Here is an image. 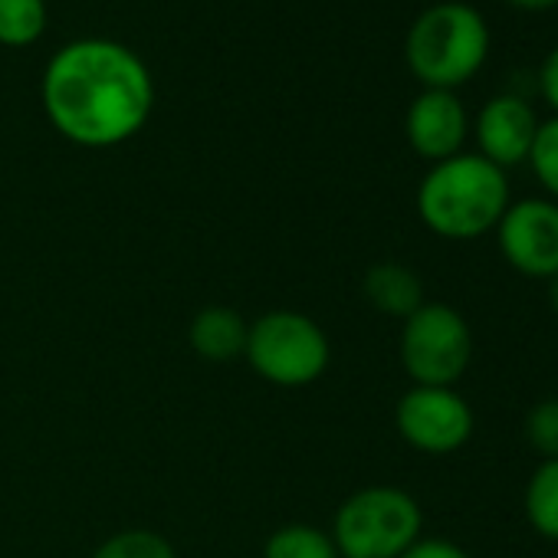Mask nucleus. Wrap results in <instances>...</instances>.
<instances>
[{
  "instance_id": "412c9836",
  "label": "nucleus",
  "mask_w": 558,
  "mask_h": 558,
  "mask_svg": "<svg viewBox=\"0 0 558 558\" xmlns=\"http://www.w3.org/2000/svg\"><path fill=\"white\" fill-rule=\"evenodd\" d=\"M509 8H519V11H551L558 8V0H506Z\"/></svg>"
},
{
  "instance_id": "423d86ee",
  "label": "nucleus",
  "mask_w": 558,
  "mask_h": 558,
  "mask_svg": "<svg viewBox=\"0 0 558 558\" xmlns=\"http://www.w3.org/2000/svg\"><path fill=\"white\" fill-rule=\"evenodd\" d=\"M473 359L466 319L444 303H424L401 329V365L424 388H453Z\"/></svg>"
},
{
  "instance_id": "4468645a",
  "label": "nucleus",
  "mask_w": 558,
  "mask_h": 558,
  "mask_svg": "<svg viewBox=\"0 0 558 558\" xmlns=\"http://www.w3.org/2000/svg\"><path fill=\"white\" fill-rule=\"evenodd\" d=\"M47 31V0H0V44L31 47Z\"/></svg>"
},
{
  "instance_id": "0eeeda50",
  "label": "nucleus",
  "mask_w": 558,
  "mask_h": 558,
  "mask_svg": "<svg viewBox=\"0 0 558 558\" xmlns=\"http://www.w3.org/2000/svg\"><path fill=\"white\" fill-rule=\"evenodd\" d=\"M398 434L421 453L447 457L473 437V411L453 388L414 385L395 411Z\"/></svg>"
},
{
  "instance_id": "4be33fe9",
  "label": "nucleus",
  "mask_w": 558,
  "mask_h": 558,
  "mask_svg": "<svg viewBox=\"0 0 558 558\" xmlns=\"http://www.w3.org/2000/svg\"><path fill=\"white\" fill-rule=\"evenodd\" d=\"M548 306H551V313L558 316V272L548 279Z\"/></svg>"
},
{
  "instance_id": "9b49d317",
  "label": "nucleus",
  "mask_w": 558,
  "mask_h": 558,
  "mask_svg": "<svg viewBox=\"0 0 558 558\" xmlns=\"http://www.w3.org/2000/svg\"><path fill=\"white\" fill-rule=\"evenodd\" d=\"M365 296L378 313L398 319H408L424 306V287L417 272L401 263H375L365 272Z\"/></svg>"
},
{
  "instance_id": "dca6fc26",
  "label": "nucleus",
  "mask_w": 558,
  "mask_h": 558,
  "mask_svg": "<svg viewBox=\"0 0 558 558\" xmlns=\"http://www.w3.org/2000/svg\"><path fill=\"white\" fill-rule=\"evenodd\" d=\"M525 165L532 168L535 181L548 191V197L558 204V116L538 122V132H535Z\"/></svg>"
},
{
  "instance_id": "20e7f679",
  "label": "nucleus",
  "mask_w": 558,
  "mask_h": 558,
  "mask_svg": "<svg viewBox=\"0 0 558 558\" xmlns=\"http://www.w3.org/2000/svg\"><path fill=\"white\" fill-rule=\"evenodd\" d=\"M421 506L398 486H368L336 512V548L345 558H401L421 538Z\"/></svg>"
},
{
  "instance_id": "39448f33",
  "label": "nucleus",
  "mask_w": 558,
  "mask_h": 558,
  "mask_svg": "<svg viewBox=\"0 0 558 558\" xmlns=\"http://www.w3.org/2000/svg\"><path fill=\"white\" fill-rule=\"evenodd\" d=\"M243 355L259 378L279 388H303L329 368V339L303 313H266L250 326Z\"/></svg>"
},
{
  "instance_id": "aec40b11",
  "label": "nucleus",
  "mask_w": 558,
  "mask_h": 558,
  "mask_svg": "<svg viewBox=\"0 0 558 558\" xmlns=\"http://www.w3.org/2000/svg\"><path fill=\"white\" fill-rule=\"evenodd\" d=\"M538 89H542L548 109L558 116V47L545 57V63L538 70Z\"/></svg>"
},
{
  "instance_id": "1a4fd4ad",
  "label": "nucleus",
  "mask_w": 558,
  "mask_h": 558,
  "mask_svg": "<svg viewBox=\"0 0 558 558\" xmlns=\"http://www.w3.org/2000/svg\"><path fill=\"white\" fill-rule=\"evenodd\" d=\"M404 132L411 148L437 165L463 151V142L470 135V116L457 93L424 89L408 109Z\"/></svg>"
},
{
  "instance_id": "f257e3e1",
  "label": "nucleus",
  "mask_w": 558,
  "mask_h": 558,
  "mask_svg": "<svg viewBox=\"0 0 558 558\" xmlns=\"http://www.w3.org/2000/svg\"><path fill=\"white\" fill-rule=\"evenodd\" d=\"M40 96L47 119L63 138L83 148H112L145 129L155 83L135 50L89 37L53 53Z\"/></svg>"
},
{
  "instance_id": "6ab92c4d",
  "label": "nucleus",
  "mask_w": 558,
  "mask_h": 558,
  "mask_svg": "<svg viewBox=\"0 0 558 558\" xmlns=\"http://www.w3.org/2000/svg\"><path fill=\"white\" fill-rule=\"evenodd\" d=\"M401 558H470V551L447 538H417Z\"/></svg>"
},
{
  "instance_id": "ddd939ff",
  "label": "nucleus",
  "mask_w": 558,
  "mask_h": 558,
  "mask_svg": "<svg viewBox=\"0 0 558 558\" xmlns=\"http://www.w3.org/2000/svg\"><path fill=\"white\" fill-rule=\"evenodd\" d=\"M525 519L542 538L558 542V460H542L529 476Z\"/></svg>"
},
{
  "instance_id": "f03ea898",
  "label": "nucleus",
  "mask_w": 558,
  "mask_h": 558,
  "mask_svg": "<svg viewBox=\"0 0 558 558\" xmlns=\"http://www.w3.org/2000/svg\"><path fill=\"white\" fill-rule=\"evenodd\" d=\"M509 204L506 171L470 151L437 161L417 187L421 220L447 240H476L496 230Z\"/></svg>"
},
{
  "instance_id": "a211bd4d",
  "label": "nucleus",
  "mask_w": 558,
  "mask_h": 558,
  "mask_svg": "<svg viewBox=\"0 0 558 558\" xmlns=\"http://www.w3.org/2000/svg\"><path fill=\"white\" fill-rule=\"evenodd\" d=\"M525 440L538 460H558V398H545L529 411Z\"/></svg>"
},
{
  "instance_id": "7ed1b4c3",
  "label": "nucleus",
  "mask_w": 558,
  "mask_h": 558,
  "mask_svg": "<svg viewBox=\"0 0 558 558\" xmlns=\"http://www.w3.org/2000/svg\"><path fill=\"white\" fill-rule=\"evenodd\" d=\"M489 57L486 17L463 4L444 0L421 11L404 40V60L424 89H457L470 83Z\"/></svg>"
},
{
  "instance_id": "f3484780",
  "label": "nucleus",
  "mask_w": 558,
  "mask_h": 558,
  "mask_svg": "<svg viewBox=\"0 0 558 558\" xmlns=\"http://www.w3.org/2000/svg\"><path fill=\"white\" fill-rule=\"evenodd\" d=\"M93 558H178V555L168 545V538H161L158 532L129 529V532H119L109 542H102Z\"/></svg>"
},
{
  "instance_id": "6e6552de",
  "label": "nucleus",
  "mask_w": 558,
  "mask_h": 558,
  "mask_svg": "<svg viewBox=\"0 0 558 558\" xmlns=\"http://www.w3.org/2000/svg\"><path fill=\"white\" fill-rule=\"evenodd\" d=\"M502 259L529 276L551 279L558 272V204L548 197H522L506 207L496 223Z\"/></svg>"
},
{
  "instance_id": "f8f14e48",
  "label": "nucleus",
  "mask_w": 558,
  "mask_h": 558,
  "mask_svg": "<svg viewBox=\"0 0 558 558\" xmlns=\"http://www.w3.org/2000/svg\"><path fill=\"white\" fill-rule=\"evenodd\" d=\"M246 326L240 319V313L227 310V306H207L194 316L191 323V345L201 359L207 362H230L236 355H243L246 349Z\"/></svg>"
},
{
  "instance_id": "2eb2a0df",
  "label": "nucleus",
  "mask_w": 558,
  "mask_h": 558,
  "mask_svg": "<svg viewBox=\"0 0 558 558\" xmlns=\"http://www.w3.org/2000/svg\"><path fill=\"white\" fill-rule=\"evenodd\" d=\"M263 558H339V548L326 532L296 522V525L276 529L269 535Z\"/></svg>"
},
{
  "instance_id": "9d476101",
  "label": "nucleus",
  "mask_w": 558,
  "mask_h": 558,
  "mask_svg": "<svg viewBox=\"0 0 558 558\" xmlns=\"http://www.w3.org/2000/svg\"><path fill=\"white\" fill-rule=\"evenodd\" d=\"M535 132H538V116L522 96H512V93L493 96L476 112V122H473V135L480 145L476 155H483L502 171L512 165H525Z\"/></svg>"
}]
</instances>
